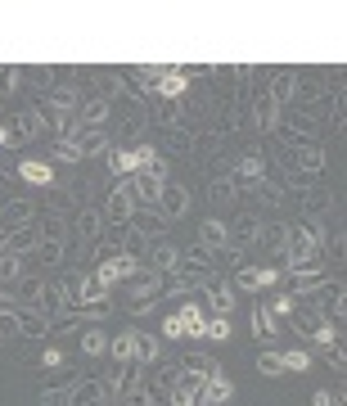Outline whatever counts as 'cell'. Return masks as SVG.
<instances>
[{"instance_id":"obj_1","label":"cell","mask_w":347,"mask_h":406,"mask_svg":"<svg viewBox=\"0 0 347 406\" xmlns=\"http://www.w3.org/2000/svg\"><path fill=\"white\" fill-rule=\"evenodd\" d=\"M316 257H320V230L298 226L289 235V267L293 271H316Z\"/></svg>"},{"instance_id":"obj_2","label":"cell","mask_w":347,"mask_h":406,"mask_svg":"<svg viewBox=\"0 0 347 406\" xmlns=\"http://www.w3.org/2000/svg\"><path fill=\"white\" fill-rule=\"evenodd\" d=\"M131 276H140V262H136V257H109V262H99V271H95V289L104 294V289H113L118 280H131Z\"/></svg>"},{"instance_id":"obj_3","label":"cell","mask_w":347,"mask_h":406,"mask_svg":"<svg viewBox=\"0 0 347 406\" xmlns=\"http://www.w3.org/2000/svg\"><path fill=\"white\" fill-rule=\"evenodd\" d=\"M140 348H144V343H140V334H136V330H127V334H118V339H109V353L118 357L122 366L140 361Z\"/></svg>"},{"instance_id":"obj_4","label":"cell","mask_w":347,"mask_h":406,"mask_svg":"<svg viewBox=\"0 0 347 406\" xmlns=\"http://www.w3.org/2000/svg\"><path fill=\"white\" fill-rule=\"evenodd\" d=\"M230 393H235V384H230V379H226L221 370H212V374L203 379V397H198V402L217 406V402H230Z\"/></svg>"},{"instance_id":"obj_5","label":"cell","mask_w":347,"mask_h":406,"mask_svg":"<svg viewBox=\"0 0 347 406\" xmlns=\"http://www.w3.org/2000/svg\"><path fill=\"white\" fill-rule=\"evenodd\" d=\"M158 208H163V217H181L185 208H190V190H181V185H163V190H158Z\"/></svg>"},{"instance_id":"obj_6","label":"cell","mask_w":347,"mask_h":406,"mask_svg":"<svg viewBox=\"0 0 347 406\" xmlns=\"http://www.w3.org/2000/svg\"><path fill=\"white\" fill-rule=\"evenodd\" d=\"M144 154H149V145H140V150H118V154H109V167L118 171V176H127V171H140Z\"/></svg>"},{"instance_id":"obj_7","label":"cell","mask_w":347,"mask_h":406,"mask_svg":"<svg viewBox=\"0 0 347 406\" xmlns=\"http://www.w3.org/2000/svg\"><path fill=\"white\" fill-rule=\"evenodd\" d=\"M275 280H280V271H271V267H248V271H239V289H248V294H257V289H271Z\"/></svg>"},{"instance_id":"obj_8","label":"cell","mask_w":347,"mask_h":406,"mask_svg":"<svg viewBox=\"0 0 347 406\" xmlns=\"http://www.w3.org/2000/svg\"><path fill=\"white\" fill-rule=\"evenodd\" d=\"M109 397V379H90V384H77L73 388V402L77 406H99Z\"/></svg>"},{"instance_id":"obj_9","label":"cell","mask_w":347,"mask_h":406,"mask_svg":"<svg viewBox=\"0 0 347 406\" xmlns=\"http://www.w3.org/2000/svg\"><path fill=\"white\" fill-rule=\"evenodd\" d=\"M18 176L27 185H50V181H55V167H50V163H36V158H23L18 163Z\"/></svg>"},{"instance_id":"obj_10","label":"cell","mask_w":347,"mask_h":406,"mask_svg":"<svg viewBox=\"0 0 347 406\" xmlns=\"http://www.w3.org/2000/svg\"><path fill=\"white\" fill-rule=\"evenodd\" d=\"M131 213H136V199H131V185H118V190L109 194V217H113V222H127Z\"/></svg>"},{"instance_id":"obj_11","label":"cell","mask_w":347,"mask_h":406,"mask_svg":"<svg viewBox=\"0 0 347 406\" xmlns=\"http://www.w3.org/2000/svg\"><path fill=\"white\" fill-rule=\"evenodd\" d=\"M73 145H77V154L86 158V154H99V150H104V145H109V136H104V127H86L81 136L73 140Z\"/></svg>"},{"instance_id":"obj_12","label":"cell","mask_w":347,"mask_h":406,"mask_svg":"<svg viewBox=\"0 0 347 406\" xmlns=\"http://www.w3.org/2000/svg\"><path fill=\"white\" fill-rule=\"evenodd\" d=\"M253 330H257V339H280V325H275V316H271V307H253Z\"/></svg>"},{"instance_id":"obj_13","label":"cell","mask_w":347,"mask_h":406,"mask_svg":"<svg viewBox=\"0 0 347 406\" xmlns=\"http://www.w3.org/2000/svg\"><path fill=\"white\" fill-rule=\"evenodd\" d=\"M176 321H181L185 334H207V321H203V311H198L194 302H185V307L176 311Z\"/></svg>"},{"instance_id":"obj_14","label":"cell","mask_w":347,"mask_h":406,"mask_svg":"<svg viewBox=\"0 0 347 406\" xmlns=\"http://www.w3.org/2000/svg\"><path fill=\"white\" fill-rule=\"evenodd\" d=\"M185 86H190V77H185V73H163V77H158V95L176 99V95H185Z\"/></svg>"},{"instance_id":"obj_15","label":"cell","mask_w":347,"mask_h":406,"mask_svg":"<svg viewBox=\"0 0 347 406\" xmlns=\"http://www.w3.org/2000/svg\"><path fill=\"white\" fill-rule=\"evenodd\" d=\"M81 353H86V357H104V353H109V334H104V330H86V334H81Z\"/></svg>"},{"instance_id":"obj_16","label":"cell","mask_w":347,"mask_h":406,"mask_svg":"<svg viewBox=\"0 0 347 406\" xmlns=\"http://www.w3.org/2000/svg\"><path fill=\"white\" fill-rule=\"evenodd\" d=\"M280 366L284 370H311V353H303V348H289V353H280Z\"/></svg>"},{"instance_id":"obj_17","label":"cell","mask_w":347,"mask_h":406,"mask_svg":"<svg viewBox=\"0 0 347 406\" xmlns=\"http://www.w3.org/2000/svg\"><path fill=\"white\" fill-rule=\"evenodd\" d=\"M203 244H207V248H226V244H230L226 226H221V222H203Z\"/></svg>"},{"instance_id":"obj_18","label":"cell","mask_w":347,"mask_h":406,"mask_svg":"<svg viewBox=\"0 0 347 406\" xmlns=\"http://www.w3.org/2000/svg\"><path fill=\"white\" fill-rule=\"evenodd\" d=\"M172 406H198V393H194V379H181L172 388Z\"/></svg>"},{"instance_id":"obj_19","label":"cell","mask_w":347,"mask_h":406,"mask_svg":"<svg viewBox=\"0 0 347 406\" xmlns=\"http://www.w3.org/2000/svg\"><path fill=\"white\" fill-rule=\"evenodd\" d=\"M104 118H109V99H90V104H86V118H81V122H86V127H99Z\"/></svg>"},{"instance_id":"obj_20","label":"cell","mask_w":347,"mask_h":406,"mask_svg":"<svg viewBox=\"0 0 347 406\" xmlns=\"http://www.w3.org/2000/svg\"><path fill=\"white\" fill-rule=\"evenodd\" d=\"M176 257H181V253H176L172 244H158V253H153V267H158V271H176Z\"/></svg>"},{"instance_id":"obj_21","label":"cell","mask_w":347,"mask_h":406,"mask_svg":"<svg viewBox=\"0 0 347 406\" xmlns=\"http://www.w3.org/2000/svg\"><path fill=\"white\" fill-rule=\"evenodd\" d=\"M27 217H32V203H14V208H5V213H0V222L10 226V222H27Z\"/></svg>"},{"instance_id":"obj_22","label":"cell","mask_w":347,"mask_h":406,"mask_svg":"<svg viewBox=\"0 0 347 406\" xmlns=\"http://www.w3.org/2000/svg\"><path fill=\"white\" fill-rule=\"evenodd\" d=\"M311 339L320 343V348H338V330H334V325H316Z\"/></svg>"},{"instance_id":"obj_23","label":"cell","mask_w":347,"mask_h":406,"mask_svg":"<svg viewBox=\"0 0 347 406\" xmlns=\"http://www.w3.org/2000/svg\"><path fill=\"white\" fill-rule=\"evenodd\" d=\"M36 127H41V122H36V113H23V118H18V127H14V136H18V140H27V136H36Z\"/></svg>"},{"instance_id":"obj_24","label":"cell","mask_w":347,"mask_h":406,"mask_svg":"<svg viewBox=\"0 0 347 406\" xmlns=\"http://www.w3.org/2000/svg\"><path fill=\"white\" fill-rule=\"evenodd\" d=\"M212 302H217L221 311H230V307H235V294H230L226 285H212Z\"/></svg>"},{"instance_id":"obj_25","label":"cell","mask_w":347,"mask_h":406,"mask_svg":"<svg viewBox=\"0 0 347 406\" xmlns=\"http://www.w3.org/2000/svg\"><path fill=\"white\" fill-rule=\"evenodd\" d=\"M298 163H303L307 171H320V167H325V158H320V150H303V154H298Z\"/></svg>"},{"instance_id":"obj_26","label":"cell","mask_w":347,"mask_h":406,"mask_svg":"<svg viewBox=\"0 0 347 406\" xmlns=\"http://www.w3.org/2000/svg\"><path fill=\"white\" fill-rule=\"evenodd\" d=\"M257 370H261V374H284V366H280V353H266V357L257 361Z\"/></svg>"},{"instance_id":"obj_27","label":"cell","mask_w":347,"mask_h":406,"mask_svg":"<svg viewBox=\"0 0 347 406\" xmlns=\"http://www.w3.org/2000/svg\"><path fill=\"white\" fill-rule=\"evenodd\" d=\"M239 176H244V181H257L261 176V158H244L239 163Z\"/></svg>"},{"instance_id":"obj_28","label":"cell","mask_w":347,"mask_h":406,"mask_svg":"<svg viewBox=\"0 0 347 406\" xmlns=\"http://www.w3.org/2000/svg\"><path fill=\"white\" fill-rule=\"evenodd\" d=\"M207 339H230V321H226V316L207 321Z\"/></svg>"},{"instance_id":"obj_29","label":"cell","mask_w":347,"mask_h":406,"mask_svg":"<svg viewBox=\"0 0 347 406\" xmlns=\"http://www.w3.org/2000/svg\"><path fill=\"white\" fill-rule=\"evenodd\" d=\"M14 276H18V257L5 253V257H0V280H14Z\"/></svg>"},{"instance_id":"obj_30","label":"cell","mask_w":347,"mask_h":406,"mask_svg":"<svg viewBox=\"0 0 347 406\" xmlns=\"http://www.w3.org/2000/svg\"><path fill=\"white\" fill-rule=\"evenodd\" d=\"M257 118H261V122H275V99H271V95L257 99Z\"/></svg>"},{"instance_id":"obj_31","label":"cell","mask_w":347,"mask_h":406,"mask_svg":"<svg viewBox=\"0 0 347 406\" xmlns=\"http://www.w3.org/2000/svg\"><path fill=\"white\" fill-rule=\"evenodd\" d=\"M293 311V294H280V298L271 302V316H289Z\"/></svg>"},{"instance_id":"obj_32","label":"cell","mask_w":347,"mask_h":406,"mask_svg":"<svg viewBox=\"0 0 347 406\" xmlns=\"http://www.w3.org/2000/svg\"><path fill=\"white\" fill-rule=\"evenodd\" d=\"M95 226H99V217H95V213H81V235L95 239Z\"/></svg>"},{"instance_id":"obj_33","label":"cell","mask_w":347,"mask_h":406,"mask_svg":"<svg viewBox=\"0 0 347 406\" xmlns=\"http://www.w3.org/2000/svg\"><path fill=\"white\" fill-rule=\"evenodd\" d=\"M163 334H167V339H185V330H181L176 316H167V321H163Z\"/></svg>"},{"instance_id":"obj_34","label":"cell","mask_w":347,"mask_h":406,"mask_svg":"<svg viewBox=\"0 0 347 406\" xmlns=\"http://www.w3.org/2000/svg\"><path fill=\"white\" fill-rule=\"evenodd\" d=\"M59 158H64V163H77L81 154H77V145H73V140H64V145H59Z\"/></svg>"},{"instance_id":"obj_35","label":"cell","mask_w":347,"mask_h":406,"mask_svg":"<svg viewBox=\"0 0 347 406\" xmlns=\"http://www.w3.org/2000/svg\"><path fill=\"white\" fill-rule=\"evenodd\" d=\"M0 77H5V82H0V86H5V91H14V86H18V68H5V73H0Z\"/></svg>"},{"instance_id":"obj_36","label":"cell","mask_w":347,"mask_h":406,"mask_svg":"<svg viewBox=\"0 0 347 406\" xmlns=\"http://www.w3.org/2000/svg\"><path fill=\"white\" fill-rule=\"evenodd\" d=\"M45 366H64V353H59V348H45Z\"/></svg>"},{"instance_id":"obj_37","label":"cell","mask_w":347,"mask_h":406,"mask_svg":"<svg viewBox=\"0 0 347 406\" xmlns=\"http://www.w3.org/2000/svg\"><path fill=\"white\" fill-rule=\"evenodd\" d=\"M311 406H334V397H329V393H316V397H311Z\"/></svg>"},{"instance_id":"obj_38","label":"cell","mask_w":347,"mask_h":406,"mask_svg":"<svg viewBox=\"0 0 347 406\" xmlns=\"http://www.w3.org/2000/svg\"><path fill=\"white\" fill-rule=\"evenodd\" d=\"M0 145H10V131H5V127H0Z\"/></svg>"}]
</instances>
